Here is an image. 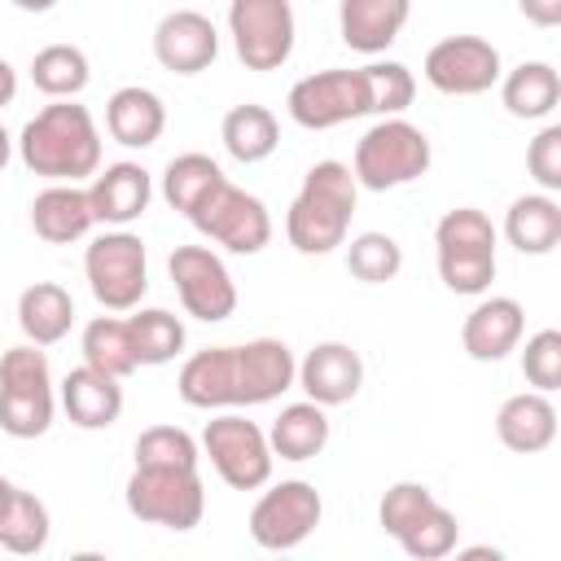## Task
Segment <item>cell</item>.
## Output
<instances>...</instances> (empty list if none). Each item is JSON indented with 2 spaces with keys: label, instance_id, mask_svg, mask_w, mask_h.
Returning <instances> with one entry per match:
<instances>
[{
  "label": "cell",
  "instance_id": "obj_47",
  "mask_svg": "<svg viewBox=\"0 0 561 561\" xmlns=\"http://www.w3.org/2000/svg\"><path fill=\"white\" fill-rule=\"evenodd\" d=\"M9 495H13V482H9V478H0V508L9 504Z\"/></svg>",
  "mask_w": 561,
  "mask_h": 561
},
{
  "label": "cell",
  "instance_id": "obj_27",
  "mask_svg": "<svg viewBox=\"0 0 561 561\" xmlns=\"http://www.w3.org/2000/svg\"><path fill=\"white\" fill-rule=\"evenodd\" d=\"M18 324L26 333V342L35 346H53L70 333L75 324V298L70 289H61L57 280H35L18 294Z\"/></svg>",
  "mask_w": 561,
  "mask_h": 561
},
{
  "label": "cell",
  "instance_id": "obj_33",
  "mask_svg": "<svg viewBox=\"0 0 561 561\" xmlns=\"http://www.w3.org/2000/svg\"><path fill=\"white\" fill-rule=\"evenodd\" d=\"M48 530H53V522H48L44 500L13 486L9 504L0 508V548L13 552V557H35V552H44Z\"/></svg>",
  "mask_w": 561,
  "mask_h": 561
},
{
  "label": "cell",
  "instance_id": "obj_8",
  "mask_svg": "<svg viewBox=\"0 0 561 561\" xmlns=\"http://www.w3.org/2000/svg\"><path fill=\"white\" fill-rule=\"evenodd\" d=\"M188 224H193L206 241L224 245L228 254H259V250L272 241V215H267V206H263L254 193H245V188H237V184H228V180H219V184L188 210Z\"/></svg>",
  "mask_w": 561,
  "mask_h": 561
},
{
  "label": "cell",
  "instance_id": "obj_36",
  "mask_svg": "<svg viewBox=\"0 0 561 561\" xmlns=\"http://www.w3.org/2000/svg\"><path fill=\"white\" fill-rule=\"evenodd\" d=\"M403 267V245L390 232H359L346 245V272L364 285H386Z\"/></svg>",
  "mask_w": 561,
  "mask_h": 561
},
{
  "label": "cell",
  "instance_id": "obj_37",
  "mask_svg": "<svg viewBox=\"0 0 561 561\" xmlns=\"http://www.w3.org/2000/svg\"><path fill=\"white\" fill-rule=\"evenodd\" d=\"M434 504H438V500H434V491H430L425 482H394V486H386V495H381V504H377V522H381V530L399 543Z\"/></svg>",
  "mask_w": 561,
  "mask_h": 561
},
{
  "label": "cell",
  "instance_id": "obj_29",
  "mask_svg": "<svg viewBox=\"0 0 561 561\" xmlns=\"http://www.w3.org/2000/svg\"><path fill=\"white\" fill-rule=\"evenodd\" d=\"M219 140H224L228 158H237L241 167H254V162H263V158L276 153V145H280V123H276V114H272L267 105H250V101H245V105H232V110L224 114Z\"/></svg>",
  "mask_w": 561,
  "mask_h": 561
},
{
  "label": "cell",
  "instance_id": "obj_3",
  "mask_svg": "<svg viewBox=\"0 0 561 561\" xmlns=\"http://www.w3.org/2000/svg\"><path fill=\"white\" fill-rule=\"evenodd\" d=\"M430 162H434L430 136H425L416 123L390 114V118H377V123L359 136L351 175H355L359 188L386 193V188H399V184L421 180V175L430 171Z\"/></svg>",
  "mask_w": 561,
  "mask_h": 561
},
{
  "label": "cell",
  "instance_id": "obj_46",
  "mask_svg": "<svg viewBox=\"0 0 561 561\" xmlns=\"http://www.w3.org/2000/svg\"><path fill=\"white\" fill-rule=\"evenodd\" d=\"M9 158H13V136L4 131V123H0V171L9 167Z\"/></svg>",
  "mask_w": 561,
  "mask_h": 561
},
{
  "label": "cell",
  "instance_id": "obj_1",
  "mask_svg": "<svg viewBox=\"0 0 561 561\" xmlns=\"http://www.w3.org/2000/svg\"><path fill=\"white\" fill-rule=\"evenodd\" d=\"M18 153L31 175H44L53 184H79L101 171V131L88 105H79L75 96L53 101L22 127Z\"/></svg>",
  "mask_w": 561,
  "mask_h": 561
},
{
  "label": "cell",
  "instance_id": "obj_7",
  "mask_svg": "<svg viewBox=\"0 0 561 561\" xmlns=\"http://www.w3.org/2000/svg\"><path fill=\"white\" fill-rule=\"evenodd\" d=\"M83 276H88V289L92 298L105 307V311H136L145 289H149V254H145V241L127 228H114V232H101L88 241L83 250Z\"/></svg>",
  "mask_w": 561,
  "mask_h": 561
},
{
  "label": "cell",
  "instance_id": "obj_34",
  "mask_svg": "<svg viewBox=\"0 0 561 561\" xmlns=\"http://www.w3.org/2000/svg\"><path fill=\"white\" fill-rule=\"evenodd\" d=\"M127 329H131V346H136L140 368L171 364L184 351V324L167 307H145V311L127 316Z\"/></svg>",
  "mask_w": 561,
  "mask_h": 561
},
{
  "label": "cell",
  "instance_id": "obj_31",
  "mask_svg": "<svg viewBox=\"0 0 561 561\" xmlns=\"http://www.w3.org/2000/svg\"><path fill=\"white\" fill-rule=\"evenodd\" d=\"M79 351H83V364H92L96 373H110V377H131L140 368L136 359V346H131V329L127 320L118 316H96L88 320L83 337H79Z\"/></svg>",
  "mask_w": 561,
  "mask_h": 561
},
{
  "label": "cell",
  "instance_id": "obj_24",
  "mask_svg": "<svg viewBox=\"0 0 561 561\" xmlns=\"http://www.w3.org/2000/svg\"><path fill=\"white\" fill-rule=\"evenodd\" d=\"M495 434L508 451L517 456H535L543 447H552L557 438V408L543 390H522V394H508L495 412Z\"/></svg>",
  "mask_w": 561,
  "mask_h": 561
},
{
  "label": "cell",
  "instance_id": "obj_32",
  "mask_svg": "<svg viewBox=\"0 0 561 561\" xmlns=\"http://www.w3.org/2000/svg\"><path fill=\"white\" fill-rule=\"evenodd\" d=\"M92 79V66H88V53L75 48V44H48L31 57V83L53 96V101H70L88 88Z\"/></svg>",
  "mask_w": 561,
  "mask_h": 561
},
{
  "label": "cell",
  "instance_id": "obj_41",
  "mask_svg": "<svg viewBox=\"0 0 561 561\" xmlns=\"http://www.w3.org/2000/svg\"><path fill=\"white\" fill-rule=\"evenodd\" d=\"M522 373L535 390H557L561 386V333L557 329H539L535 337H526L522 351Z\"/></svg>",
  "mask_w": 561,
  "mask_h": 561
},
{
  "label": "cell",
  "instance_id": "obj_30",
  "mask_svg": "<svg viewBox=\"0 0 561 561\" xmlns=\"http://www.w3.org/2000/svg\"><path fill=\"white\" fill-rule=\"evenodd\" d=\"M267 443H272V456H280V460H294V465L298 460H316L324 451V443H329V416H324V408L311 403V399L280 408V416L267 430Z\"/></svg>",
  "mask_w": 561,
  "mask_h": 561
},
{
  "label": "cell",
  "instance_id": "obj_23",
  "mask_svg": "<svg viewBox=\"0 0 561 561\" xmlns=\"http://www.w3.org/2000/svg\"><path fill=\"white\" fill-rule=\"evenodd\" d=\"M31 228L48 245H70V241L88 237L96 228L88 188H79V184H48L44 193H35V202H31Z\"/></svg>",
  "mask_w": 561,
  "mask_h": 561
},
{
  "label": "cell",
  "instance_id": "obj_5",
  "mask_svg": "<svg viewBox=\"0 0 561 561\" xmlns=\"http://www.w3.org/2000/svg\"><path fill=\"white\" fill-rule=\"evenodd\" d=\"M57 412L53 373L35 342L9 346L0 355V430L9 438H39L48 434Z\"/></svg>",
  "mask_w": 561,
  "mask_h": 561
},
{
  "label": "cell",
  "instance_id": "obj_38",
  "mask_svg": "<svg viewBox=\"0 0 561 561\" xmlns=\"http://www.w3.org/2000/svg\"><path fill=\"white\" fill-rule=\"evenodd\" d=\"M456 539H460L456 513H451L447 504H434V508L399 539V548H403L408 557H416V561H438V557H451V552H456Z\"/></svg>",
  "mask_w": 561,
  "mask_h": 561
},
{
  "label": "cell",
  "instance_id": "obj_14",
  "mask_svg": "<svg viewBox=\"0 0 561 561\" xmlns=\"http://www.w3.org/2000/svg\"><path fill=\"white\" fill-rule=\"evenodd\" d=\"M167 272H171V285L184 302V311L193 320H206V324H219L237 311V285L224 267V259L206 245H175L171 259H167Z\"/></svg>",
  "mask_w": 561,
  "mask_h": 561
},
{
  "label": "cell",
  "instance_id": "obj_4",
  "mask_svg": "<svg viewBox=\"0 0 561 561\" xmlns=\"http://www.w3.org/2000/svg\"><path fill=\"white\" fill-rule=\"evenodd\" d=\"M495 224L478 206H456L438 219L434 228V254H438V276L451 294H486L495 280Z\"/></svg>",
  "mask_w": 561,
  "mask_h": 561
},
{
  "label": "cell",
  "instance_id": "obj_45",
  "mask_svg": "<svg viewBox=\"0 0 561 561\" xmlns=\"http://www.w3.org/2000/svg\"><path fill=\"white\" fill-rule=\"evenodd\" d=\"M13 9H22V13H48V9H57V0H9Z\"/></svg>",
  "mask_w": 561,
  "mask_h": 561
},
{
  "label": "cell",
  "instance_id": "obj_6",
  "mask_svg": "<svg viewBox=\"0 0 561 561\" xmlns=\"http://www.w3.org/2000/svg\"><path fill=\"white\" fill-rule=\"evenodd\" d=\"M123 500L131 517L149 526H167V530H193L206 513L202 473L180 469V465H136Z\"/></svg>",
  "mask_w": 561,
  "mask_h": 561
},
{
  "label": "cell",
  "instance_id": "obj_39",
  "mask_svg": "<svg viewBox=\"0 0 561 561\" xmlns=\"http://www.w3.org/2000/svg\"><path fill=\"white\" fill-rule=\"evenodd\" d=\"M364 79H368V101H373V114L390 118V114H403L416 96V79L403 61H373V66H359Z\"/></svg>",
  "mask_w": 561,
  "mask_h": 561
},
{
  "label": "cell",
  "instance_id": "obj_15",
  "mask_svg": "<svg viewBox=\"0 0 561 561\" xmlns=\"http://www.w3.org/2000/svg\"><path fill=\"white\" fill-rule=\"evenodd\" d=\"M153 57L171 75H202L219 57V31L197 9H175L153 26Z\"/></svg>",
  "mask_w": 561,
  "mask_h": 561
},
{
  "label": "cell",
  "instance_id": "obj_20",
  "mask_svg": "<svg viewBox=\"0 0 561 561\" xmlns=\"http://www.w3.org/2000/svg\"><path fill=\"white\" fill-rule=\"evenodd\" d=\"M237 368H241V408L272 403L294 386L298 359L280 337H254L237 346Z\"/></svg>",
  "mask_w": 561,
  "mask_h": 561
},
{
  "label": "cell",
  "instance_id": "obj_44",
  "mask_svg": "<svg viewBox=\"0 0 561 561\" xmlns=\"http://www.w3.org/2000/svg\"><path fill=\"white\" fill-rule=\"evenodd\" d=\"M13 96H18V70L0 57V110H4V105H13Z\"/></svg>",
  "mask_w": 561,
  "mask_h": 561
},
{
  "label": "cell",
  "instance_id": "obj_25",
  "mask_svg": "<svg viewBox=\"0 0 561 561\" xmlns=\"http://www.w3.org/2000/svg\"><path fill=\"white\" fill-rule=\"evenodd\" d=\"M105 131L127 149H149L167 131V105L153 88L127 83L105 101Z\"/></svg>",
  "mask_w": 561,
  "mask_h": 561
},
{
  "label": "cell",
  "instance_id": "obj_2",
  "mask_svg": "<svg viewBox=\"0 0 561 561\" xmlns=\"http://www.w3.org/2000/svg\"><path fill=\"white\" fill-rule=\"evenodd\" d=\"M355 197H359V184L346 162H337V158L316 162L302 175V188L294 193L289 215H285L289 245L298 254H333L337 245H346Z\"/></svg>",
  "mask_w": 561,
  "mask_h": 561
},
{
  "label": "cell",
  "instance_id": "obj_42",
  "mask_svg": "<svg viewBox=\"0 0 561 561\" xmlns=\"http://www.w3.org/2000/svg\"><path fill=\"white\" fill-rule=\"evenodd\" d=\"M526 167H530V180L539 184V193H561V127L557 123H548L530 140Z\"/></svg>",
  "mask_w": 561,
  "mask_h": 561
},
{
  "label": "cell",
  "instance_id": "obj_12",
  "mask_svg": "<svg viewBox=\"0 0 561 561\" xmlns=\"http://www.w3.org/2000/svg\"><path fill=\"white\" fill-rule=\"evenodd\" d=\"M324 517V500L311 482L302 478H285L276 486H267L254 508H250V539L267 552H289L298 548Z\"/></svg>",
  "mask_w": 561,
  "mask_h": 561
},
{
  "label": "cell",
  "instance_id": "obj_13",
  "mask_svg": "<svg viewBox=\"0 0 561 561\" xmlns=\"http://www.w3.org/2000/svg\"><path fill=\"white\" fill-rule=\"evenodd\" d=\"M425 83L443 96H482L500 83V48L482 35H447L425 53Z\"/></svg>",
  "mask_w": 561,
  "mask_h": 561
},
{
  "label": "cell",
  "instance_id": "obj_21",
  "mask_svg": "<svg viewBox=\"0 0 561 561\" xmlns=\"http://www.w3.org/2000/svg\"><path fill=\"white\" fill-rule=\"evenodd\" d=\"M408 18H412V0H342L337 4L342 44L368 57L386 53L408 26Z\"/></svg>",
  "mask_w": 561,
  "mask_h": 561
},
{
  "label": "cell",
  "instance_id": "obj_11",
  "mask_svg": "<svg viewBox=\"0 0 561 561\" xmlns=\"http://www.w3.org/2000/svg\"><path fill=\"white\" fill-rule=\"evenodd\" d=\"M285 110L298 127L307 131H329V127H342L351 118H364L373 114V101H368V79L364 70H316L307 79H298L285 96Z\"/></svg>",
  "mask_w": 561,
  "mask_h": 561
},
{
  "label": "cell",
  "instance_id": "obj_22",
  "mask_svg": "<svg viewBox=\"0 0 561 561\" xmlns=\"http://www.w3.org/2000/svg\"><path fill=\"white\" fill-rule=\"evenodd\" d=\"M61 408L79 430H110L123 416V386L92 364H79L61 377Z\"/></svg>",
  "mask_w": 561,
  "mask_h": 561
},
{
  "label": "cell",
  "instance_id": "obj_28",
  "mask_svg": "<svg viewBox=\"0 0 561 561\" xmlns=\"http://www.w3.org/2000/svg\"><path fill=\"white\" fill-rule=\"evenodd\" d=\"M500 101L513 118H548L561 105V75L552 61H522L500 75Z\"/></svg>",
  "mask_w": 561,
  "mask_h": 561
},
{
  "label": "cell",
  "instance_id": "obj_9",
  "mask_svg": "<svg viewBox=\"0 0 561 561\" xmlns=\"http://www.w3.org/2000/svg\"><path fill=\"white\" fill-rule=\"evenodd\" d=\"M228 35L245 70H280L294 57V4L289 0H232Z\"/></svg>",
  "mask_w": 561,
  "mask_h": 561
},
{
  "label": "cell",
  "instance_id": "obj_40",
  "mask_svg": "<svg viewBox=\"0 0 561 561\" xmlns=\"http://www.w3.org/2000/svg\"><path fill=\"white\" fill-rule=\"evenodd\" d=\"M136 465H180V469H197V443L188 430L180 425H149L136 438Z\"/></svg>",
  "mask_w": 561,
  "mask_h": 561
},
{
  "label": "cell",
  "instance_id": "obj_43",
  "mask_svg": "<svg viewBox=\"0 0 561 561\" xmlns=\"http://www.w3.org/2000/svg\"><path fill=\"white\" fill-rule=\"evenodd\" d=\"M517 9H522L526 22H535L543 31L561 26V0H517Z\"/></svg>",
  "mask_w": 561,
  "mask_h": 561
},
{
  "label": "cell",
  "instance_id": "obj_17",
  "mask_svg": "<svg viewBox=\"0 0 561 561\" xmlns=\"http://www.w3.org/2000/svg\"><path fill=\"white\" fill-rule=\"evenodd\" d=\"M522 329H526V311L517 298H504V294H491L482 298L465 324H460V346L469 359L478 364H500L508 351H517L522 342Z\"/></svg>",
  "mask_w": 561,
  "mask_h": 561
},
{
  "label": "cell",
  "instance_id": "obj_19",
  "mask_svg": "<svg viewBox=\"0 0 561 561\" xmlns=\"http://www.w3.org/2000/svg\"><path fill=\"white\" fill-rule=\"evenodd\" d=\"M88 197H92L96 224L127 228L131 219H140V215L149 210L153 180H149V171H145L140 162H114V167H105V171L92 175Z\"/></svg>",
  "mask_w": 561,
  "mask_h": 561
},
{
  "label": "cell",
  "instance_id": "obj_16",
  "mask_svg": "<svg viewBox=\"0 0 561 561\" xmlns=\"http://www.w3.org/2000/svg\"><path fill=\"white\" fill-rule=\"evenodd\" d=\"M294 386H302V394L320 408H342L359 394L364 386V359L355 346L346 342H316L294 373Z\"/></svg>",
  "mask_w": 561,
  "mask_h": 561
},
{
  "label": "cell",
  "instance_id": "obj_26",
  "mask_svg": "<svg viewBox=\"0 0 561 561\" xmlns=\"http://www.w3.org/2000/svg\"><path fill=\"white\" fill-rule=\"evenodd\" d=\"M504 241L517 254H552L561 245V202L552 193H522L504 210Z\"/></svg>",
  "mask_w": 561,
  "mask_h": 561
},
{
  "label": "cell",
  "instance_id": "obj_18",
  "mask_svg": "<svg viewBox=\"0 0 561 561\" xmlns=\"http://www.w3.org/2000/svg\"><path fill=\"white\" fill-rule=\"evenodd\" d=\"M175 390L188 408H241V368L237 346H206L184 359Z\"/></svg>",
  "mask_w": 561,
  "mask_h": 561
},
{
  "label": "cell",
  "instance_id": "obj_35",
  "mask_svg": "<svg viewBox=\"0 0 561 561\" xmlns=\"http://www.w3.org/2000/svg\"><path fill=\"white\" fill-rule=\"evenodd\" d=\"M219 180H224V171H219V162H215L210 153H180V158H171L167 171H162V197H167L171 210H180V215L188 219V210H193Z\"/></svg>",
  "mask_w": 561,
  "mask_h": 561
},
{
  "label": "cell",
  "instance_id": "obj_10",
  "mask_svg": "<svg viewBox=\"0 0 561 561\" xmlns=\"http://www.w3.org/2000/svg\"><path fill=\"white\" fill-rule=\"evenodd\" d=\"M202 451L210 456L215 473L232 486V491H259L272 482V443L267 434L245 421L241 412H224L215 421H206L202 430Z\"/></svg>",
  "mask_w": 561,
  "mask_h": 561
}]
</instances>
